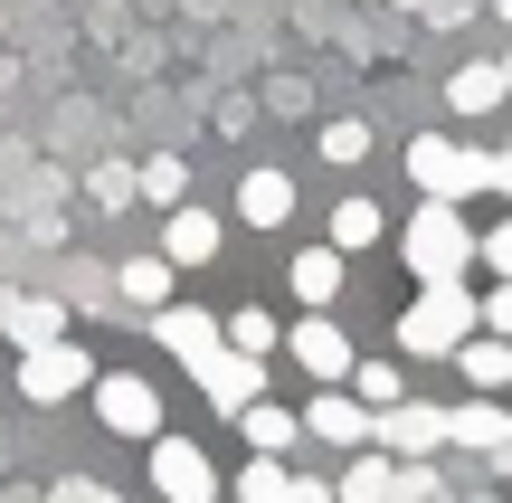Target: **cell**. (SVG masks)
<instances>
[{"label": "cell", "instance_id": "cell-12", "mask_svg": "<svg viewBox=\"0 0 512 503\" xmlns=\"http://www.w3.org/2000/svg\"><path fill=\"white\" fill-rule=\"evenodd\" d=\"M209 257H219V219L190 209V200H171V219H162V266H209Z\"/></svg>", "mask_w": 512, "mask_h": 503}, {"label": "cell", "instance_id": "cell-3", "mask_svg": "<svg viewBox=\"0 0 512 503\" xmlns=\"http://www.w3.org/2000/svg\"><path fill=\"white\" fill-rule=\"evenodd\" d=\"M408 181H418V200H475V190H494V152L418 133V143H408Z\"/></svg>", "mask_w": 512, "mask_h": 503}, {"label": "cell", "instance_id": "cell-34", "mask_svg": "<svg viewBox=\"0 0 512 503\" xmlns=\"http://www.w3.org/2000/svg\"><path fill=\"white\" fill-rule=\"evenodd\" d=\"M494 67H503V95H512V57H494Z\"/></svg>", "mask_w": 512, "mask_h": 503}, {"label": "cell", "instance_id": "cell-27", "mask_svg": "<svg viewBox=\"0 0 512 503\" xmlns=\"http://www.w3.org/2000/svg\"><path fill=\"white\" fill-rule=\"evenodd\" d=\"M238 503H285V466H275V456H256V466L238 475Z\"/></svg>", "mask_w": 512, "mask_h": 503}, {"label": "cell", "instance_id": "cell-38", "mask_svg": "<svg viewBox=\"0 0 512 503\" xmlns=\"http://www.w3.org/2000/svg\"><path fill=\"white\" fill-rule=\"evenodd\" d=\"M503 390H512V371H503Z\"/></svg>", "mask_w": 512, "mask_h": 503}, {"label": "cell", "instance_id": "cell-28", "mask_svg": "<svg viewBox=\"0 0 512 503\" xmlns=\"http://www.w3.org/2000/svg\"><path fill=\"white\" fill-rule=\"evenodd\" d=\"M475 333H503L512 342V276H494V295H475Z\"/></svg>", "mask_w": 512, "mask_h": 503}, {"label": "cell", "instance_id": "cell-30", "mask_svg": "<svg viewBox=\"0 0 512 503\" xmlns=\"http://www.w3.org/2000/svg\"><path fill=\"white\" fill-rule=\"evenodd\" d=\"M475 257H484V266H494V276H512V219L494 228V238H475Z\"/></svg>", "mask_w": 512, "mask_h": 503}, {"label": "cell", "instance_id": "cell-10", "mask_svg": "<svg viewBox=\"0 0 512 503\" xmlns=\"http://www.w3.org/2000/svg\"><path fill=\"white\" fill-rule=\"evenodd\" d=\"M152 342H162V352H181L190 371H200V361L219 352V314H200V304H152Z\"/></svg>", "mask_w": 512, "mask_h": 503}, {"label": "cell", "instance_id": "cell-29", "mask_svg": "<svg viewBox=\"0 0 512 503\" xmlns=\"http://www.w3.org/2000/svg\"><path fill=\"white\" fill-rule=\"evenodd\" d=\"M86 190H95L105 209H124V200H133V171H124V162H95V171H86Z\"/></svg>", "mask_w": 512, "mask_h": 503}, {"label": "cell", "instance_id": "cell-1", "mask_svg": "<svg viewBox=\"0 0 512 503\" xmlns=\"http://www.w3.org/2000/svg\"><path fill=\"white\" fill-rule=\"evenodd\" d=\"M399 257H408V276H418V285L465 276V266H475V228H465V209H456V200H418V219H408Z\"/></svg>", "mask_w": 512, "mask_h": 503}, {"label": "cell", "instance_id": "cell-2", "mask_svg": "<svg viewBox=\"0 0 512 503\" xmlns=\"http://www.w3.org/2000/svg\"><path fill=\"white\" fill-rule=\"evenodd\" d=\"M465 333H475V295H465V276L418 285V304L399 314V352H418V361H446Z\"/></svg>", "mask_w": 512, "mask_h": 503}, {"label": "cell", "instance_id": "cell-9", "mask_svg": "<svg viewBox=\"0 0 512 503\" xmlns=\"http://www.w3.org/2000/svg\"><path fill=\"white\" fill-rule=\"evenodd\" d=\"M200 390H209V409H228V418H238L247 399L266 390V361H256V352H228V342H219V352L200 361Z\"/></svg>", "mask_w": 512, "mask_h": 503}, {"label": "cell", "instance_id": "cell-36", "mask_svg": "<svg viewBox=\"0 0 512 503\" xmlns=\"http://www.w3.org/2000/svg\"><path fill=\"white\" fill-rule=\"evenodd\" d=\"M95 503H114V494H105V485H95Z\"/></svg>", "mask_w": 512, "mask_h": 503}, {"label": "cell", "instance_id": "cell-17", "mask_svg": "<svg viewBox=\"0 0 512 503\" xmlns=\"http://www.w3.org/2000/svg\"><path fill=\"white\" fill-rule=\"evenodd\" d=\"M446 105H456V114H494L503 105V67H494V57L456 67V76H446Z\"/></svg>", "mask_w": 512, "mask_h": 503}, {"label": "cell", "instance_id": "cell-13", "mask_svg": "<svg viewBox=\"0 0 512 503\" xmlns=\"http://www.w3.org/2000/svg\"><path fill=\"white\" fill-rule=\"evenodd\" d=\"M304 428L323 437V447H370V409H361V399L342 390V380H332V390H323V399L304 409Z\"/></svg>", "mask_w": 512, "mask_h": 503}, {"label": "cell", "instance_id": "cell-4", "mask_svg": "<svg viewBox=\"0 0 512 503\" xmlns=\"http://www.w3.org/2000/svg\"><path fill=\"white\" fill-rule=\"evenodd\" d=\"M86 380H95V361L76 352L67 333H57V342H29V352H19V390H29L38 409H57V399H76Z\"/></svg>", "mask_w": 512, "mask_h": 503}, {"label": "cell", "instance_id": "cell-6", "mask_svg": "<svg viewBox=\"0 0 512 503\" xmlns=\"http://www.w3.org/2000/svg\"><path fill=\"white\" fill-rule=\"evenodd\" d=\"M370 447H389V456H437L446 447V409H427V399H389V409H370Z\"/></svg>", "mask_w": 512, "mask_h": 503}, {"label": "cell", "instance_id": "cell-35", "mask_svg": "<svg viewBox=\"0 0 512 503\" xmlns=\"http://www.w3.org/2000/svg\"><path fill=\"white\" fill-rule=\"evenodd\" d=\"M0 314H10V285H0Z\"/></svg>", "mask_w": 512, "mask_h": 503}, {"label": "cell", "instance_id": "cell-18", "mask_svg": "<svg viewBox=\"0 0 512 503\" xmlns=\"http://www.w3.org/2000/svg\"><path fill=\"white\" fill-rule=\"evenodd\" d=\"M285 276H294V295H304V304H332V295H342V247H304Z\"/></svg>", "mask_w": 512, "mask_h": 503}, {"label": "cell", "instance_id": "cell-32", "mask_svg": "<svg viewBox=\"0 0 512 503\" xmlns=\"http://www.w3.org/2000/svg\"><path fill=\"white\" fill-rule=\"evenodd\" d=\"M48 503H95V475H67V485H57Z\"/></svg>", "mask_w": 512, "mask_h": 503}, {"label": "cell", "instance_id": "cell-26", "mask_svg": "<svg viewBox=\"0 0 512 503\" xmlns=\"http://www.w3.org/2000/svg\"><path fill=\"white\" fill-rule=\"evenodd\" d=\"M389 466H399V456H361V466L342 475V494H332V503H380V494H389Z\"/></svg>", "mask_w": 512, "mask_h": 503}, {"label": "cell", "instance_id": "cell-11", "mask_svg": "<svg viewBox=\"0 0 512 503\" xmlns=\"http://www.w3.org/2000/svg\"><path fill=\"white\" fill-rule=\"evenodd\" d=\"M446 447H484V456H503V447H512L503 399H494V390H475L465 409H446Z\"/></svg>", "mask_w": 512, "mask_h": 503}, {"label": "cell", "instance_id": "cell-23", "mask_svg": "<svg viewBox=\"0 0 512 503\" xmlns=\"http://www.w3.org/2000/svg\"><path fill=\"white\" fill-rule=\"evenodd\" d=\"M313 152H323L332 171H351V162H370V124H351V114H342V124H323V133H313Z\"/></svg>", "mask_w": 512, "mask_h": 503}, {"label": "cell", "instance_id": "cell-7", "mask_svg": "<svg viewBox=\"0 0 512 503\" xmlns=\"http://www.w3.org/2000/svg\"><path fill=\"white\" fill-rule=\"evenodd\" d=\"M152 485H162V503H219V475L190 437H152Z\"/></svg>", "mask_w": 512, "mask_h": 503}, {"label": "cell", "instance_id": "cell-33", "mask_svg": "<svg viewBox=\"0 0 512 503\" xmlns=\"http://www.w3.org/2000/svg\"><path fill=\"white\" fill-rule=\"evenodd\" d=\"M494 190H503V200H512V143L494 152Z\"/></svg>", "mask_w": 512, "mask_h": 503}, {"label": "cell", "instance_id": "cell-37", "mask_svg": "<svg viewBox=\"0 0 512 503\" xmlns=\"http://www.w3.org/2000/svg\"><path fill=\"white\" fill-rule=\"evenodd\" d=\"M503 19H512V0H503Z\"/></svg>", "mask_w": 512, "mask_h": 503}, {"label": "cell", "instance_id": "cell-21", "mask_svg": "<svg viewBox=\"0 0 512 503\" xmlns=\"http://www.w3.org/2000/svg\"><path fill=\"white\" fill-rule=\"evenodd\" d=\"M219 342H228V352H256V361H266L285 333H275V314H266V304H238V314L219 323Z\"/></svg>", "mask_w": 512, "mask_h": 503}, {"label": "cell", "instance_id": "cell-8", "mask_svg": "<svg viewBox=\"0 0 512 503\" xmlns=\"http://www.w3.org/2000/svg\"><path fill=\"white\" fill-rule=\"evenodd\" d=\"M285 352H294V361H304V371H313V380H323V390H332V380H342V371H351V342H342V323H332V314H323V304H313V314H304V323H294V333H285Z\"/></svg>", "mask_w": 512, "mask_h": 503}, {"label": "cell", "instance_id": "cell-31", "mask_svg": "<svg viewBox=\"0 0 512 503\" xmlns=\"http://www.w3.org/2000/svg\"><path fill=\"white\" fill-rule=\"evenodd\" d=\"M285 503H332V485H313V475H285Z\"/></svg>", "mask_w": 512, "mask_h": 503}, {"label": "cell", "instance_id": "cell-15", "mask_svg": "<svg viewBox=\"0 0 512 503\" xmlns=\"http://www.w3.org/2000/svg\"><path fill=\"white\" fill-rule=\"evenodd\" d=\"M238 437H247V447H256V456H285V447H294V437H304V418H285V409H275V399H266V390H256V399H247V409H238Z\"/></svg>", "mask_w": 512, "mask_h": 503}, {"label": "cell", "instance_id": "cell-19", "mask_svg": "<svg viewBox=\"0 0 512 503\" xmlns=\"http://www.w3.org/2000/svg\"><path fill=\"white\" fill-rule=\"evenodd\" d=\"M380 200H332V247H342V257H361V247H380Z\"/></svg>", "mask_w": 512, "mask_h": 503}, {"label": "cell", "instance_id": "cell-22", "mask_svg": "<svg viewBox=\"0 0 512 503\" xmlns=\"http://www.w3.org/2000/svg\"><path fill=\"white\" fill-rule=\"evenodd\" d=\"M171 276H181V266H162V257H133L114 285H124V304H143V314H152V304H171Z\"/></svg>", "mask_w": 512, "mask_h": 503}, {"label": "cell", "instance_id": "cell-16", "mask_svg": "<svg viewBox=\"0 0 512 503\" xmlns=\"http://www.w3.org/2000/svg\"><path fill=\"white\" fill-rule=\"evenodd\" d=\"M0 333L29 352V342H57L67 333V314H57V295H10V314H0Z\"/></svg>", "mask_w": 512, "mask_h": 503}, {"label": "cell", "instance_id": "cell-20", "mask_svg": "<svg viewBox=\"0 0 512 503\" xmlns=\"http://www.w3.org/2000/svg\"><path fill=\"white\" fill-rule=\"evenodd\" d=\"M351 399H361V409H389V399H408V371H399V361H351Z\"/></svg>", "mask_w": 512, "mask_h": 503}, {"label": "cell", "instance_id": "cell-5", "mask_svg": "<svg viewBox=\"0 0 512 503\" xmlns=\"http://www.w3.org/2000/svg\"><path fill=\"white\" fill-rule=\"evenodd\" d=\"M86 390H95V418H105L114 437H162V399H152V380L105 371V380H86Z\"/></svg>", "mask_w": 512, "mask_h": 503}, {"label": "cell", "instance_id": "cell-24", "mask_svg": "<svg viewBox=\"0 0 512 503\" xmlns=\"http://www.w3.org/2000/svg\"><path fill=\"white\" fill-rule=\"evenodd\" d=\"M133 190H143V200H162V209H171V200H181V190H190V171H181V152H152V162L133 171Z\"/></svg>", "mask_w": 512, "mask_h": 503}, {"label": "cell", "instance_id": "cell-25", "mask_svg": "<svg viewBox=\"0 0 512 503\" xmlns=\"http://www.w3.org/2000/svg\"><path fill=\"white\" fill-rule=\"evenodd\" d=\"M380 503H446L437 494V475H427V456H399V466H389V494Z\"/></svg>", "mask_w": 512, "mask_h": 503}, {"label": "cell", "instance_id": "cell-14", "mask_svg": "<svg viewBox=\"0 0 512 503\" xmlns=\"http://www.w3.org/2000/svg\"><path fill=\"white\" fill-rule=\"evenodd\" d=\"M238 219H247V228H285V219H294V181H285L275 162H256L247 181H238Z\"/></svg>", "mask_w": 512, "mask_h": 503}]
</instances>
